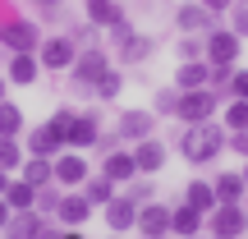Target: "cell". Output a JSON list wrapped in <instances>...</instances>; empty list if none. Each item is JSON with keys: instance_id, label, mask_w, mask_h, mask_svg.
Masks as SVG:
<instances>
[{"instance_id": "8", "label": "cell", "mask_w": 248, "mask_h": 239, "mask_svg": "<svg viewBox=\"0 0 248 239\" xmlns=\"http://www.w3.org/2000/svg\"><path fill=\"white\" fill-rule=\"evenodd\" d=\"M152 133H156V111H120V124H115L120 143H142Z\"/></svg>"}, {"instance_id": "47", "label": "cell", "mask_w": 248, "mask_h": 239, "mask_svg": "<svg viewBox=\"0 0 248 239\" xmlns=\"http://www.w3.org/2000/svg\"><path fill=\"white\" fill-rule=\"evenodd\" d=\"M110 239H124V235H110Z\"/></svg>"}, {"instance_id": "37", "label": "cell", "mask_w": 248, "mask_h": 239, "mask_svg": "<svg viewBox=\"0 0 248 239\" xmlns=\"http://www.w3.org/2000/svg\"><path fill=\"white\" fill-rule=\"evenodd\" d=\"M152 106H156V115H175V106H179V88H161Z\"/></svg>"}, {"instance_id": "32", "label": "cell", "mask_w": 248, "mask_h": 239, "mask_svg": "<svg viewBox=\"0 0 248 239\" xmlns=\"http://www.w3.org/2000/svg\"><path fill=\"white\" fill-rule=\"evenodd\" d=\"M234 129H248V101H230L225 106V133H234Z\"/></svg>"}, {"instance_id": "21", "label": "cell", "mask_w": 248, "mask_h": 239, "mask_svg": "<svg viewBox=\"0 0 248 239\" xmlns=\"http://www.w3.org/2000/svg\"><path fill=\"white\" fill-rule=\"evenodd\" d=\"M18 179H28L32 189L55 184V161H51V157H28L23 166H18Z\"/></svg>"}, {"instance_id": "35", "label": "cell", "mask_w": 248, "mask_h": 239, "mask_svg": "<svg viewBox=\"0 0 248 239\" xmlns=\"http://www.w3.org/2000/svg\"><path fill=\"white\" fill-rule=\"evenodd\" d=\"M230 32L248 37V0H234L230 5Z\"/></svg>"}, {"instance_id": "6", "label": "cell", "mask_w": 248, "mask_h": 239, "mask_svg": "<svg viewBox=\"0 0 248 239\" xmlns=\"http://www.w3.org/2000/svg\"><path fill=\"white\" fill-rule=\"evenodd\" d=\"M0 46L5 51H37L42 46V28L28 18H5L0 23Z\"/></svg>"}, {"instance_id": "44", "label": "cell", "mask_w": 248, "mask_h": 239, "mask_svg": "<svg viewBox=\"0 0 248 239\" xmlns=\"http://www.w3.org/2000/svg\"><path fill=\"white\" fill-rule=\"evenodd\" d=\"M5 88H9V83H5V79H0V101H5Z\"/></svg>"}, {"instance_id": "33", "label": "cell", "mask_w": 248, "mask_h": 239, "mask_svg": "<svg viewBox=\"0 0 248 239\" xmlns=\"http://www.w3.org/2000/svg\"><path fill=\"white\" fill-rule=\"evenodd\" d=\"M179 60H207V42L202 37H179Z\"/></svg>"}, {"instance_id": "11", "label": "cell", "mask_w": 248, "mask_h": 239, "mask_svg": "<svg viewBox=\"0 0 248 239\" xmlns=\"http://www.w3.org/2000/svg\"><path fill=\"white\" fill-rule=\"evenodd\" d=\"M51 161H55V184L74 189V184H83V179H88V157H83V152L64 147L60 157H51Z\"/></svg>"}, {"instance_id": "19", "label": "cell", "mask_w": 248, "mask_h": 239, "mask_svg": "<svg viewBox=\"0 0 248 239\" xmlns=\"http://www.w3.org/2000/svg\"><path fill=\"white\" fill-rule=\"evenodd\" d=\"M207 79H212V64H207V60H179V69H175V88L179 92L207 88Z\"/></svg>"}, {"instance_id": "23", "label": "cell", "mask_w": 248, "mask_h": 239, "mask_svg": "<svg viewBox=\"0 0 248 239\" xmlns=\"http://www.w3.org/2000/svg\"><path fill=\"white\" fill-rule=\"evenodd\" d=\"M37 230H42V212H14L5 225V239H37Z\"/></svg>"}, {"instance_id": "42", "label": "cell", "mask_w": 248, "mask_h": 239, "mask_svg": "<svg viewBox=\"0 0 248 239\" xmlns=\"http://www.w3.org/2000/svg\"><path fill=\"white\" fill-rule=\"evenodd\" d=\"M5 189H9V175H5V170H0V198H5Z\"/></svg>"}, {"instance_id": "15", "label": "cell", "mask_w": 248, "mask_h": 239, "mask_svg": "<svg viewBox=\"0 0 248 239\" xmlns=\"http://www.w3.org/2000/svg\"><path fill=\"white\" fill-rule=\"evenodd\" d=\"M101 175H106L110 184H129V179H138L133 152H124V147H110V152H106V161H101Z\"/></svg>"}, {"instance_id": "39", "label": "cell", "mask_w": 248, "mask_h": 239, "mask_svg": "<svg viewBox=\"0 0 248 239\" xmlns=\"http://www.w3.org/2000/svg\"><path fill=\"white\" fill-rule=\"evenodd\" d=\"M37 239H64V225H51V221L42 216V230H37Z\"/></svg>"}, {"instance_id": "22", "label": "cell", "mask_w": 248, "mask_h": 239, "mask_svg": "<svg viewBox=\"0 0 248 239\" xmlns=\"http://www.w3.org/2000/svg\"><path fill=\"white\" fill-rule=\"evenodd\" d=\"M83 14H88L92 28H110L124 18V9H120V0H83Z\"/></svg>"}, {"instance_id": "40", "label": "cell", "mask_w": 248, "mask_h": 239, "mask_svg": "<svg viewBox=\"0 0 248 239\" xmlns=\"http://www.w3.org/2000/svg\"><path fill=\"white\" fill-rule=\"evenodd\" d=\"M198 5H207V9H212V14H225V9H230L234 0H198Z\"/></svg>"}, {"instance_id": "34", "label": "cell", "mask_w": 248, "mask_h": 239, "mask_svg": "<svg viewBox=\"0 0 248 239\" xmlns=\"http://www.w3.org/2000/svg\"><path fill=\"white\" fill-rule=\"evenodd\" d=\"M225 101H248V69L230 74V88H225Z\"/></svg>"}, {"instance_id": "14", "label": "cell", "mask_w": 248, "mask_h": 239, "mask_svg": "<svg viewBox=\"0 0 248 239\" xmlns=\"http://www.w3.org/2000/svg\"><path fill=\"white\" fill-rule=\"evenodd\" d=\"M110 46L120 51V64H138V60H147V55L156 51V37H147V32H129V37H115Z\"/></svg>"}, {"instance_id": "7", "label": "cell", "mask_w": 248, "mask_h": 239, "mask_svg": "<svg viewBox=\"0 0 248 239\" xmlns=\"http://www.w3.org/2000/svg\"><path fill=\"white\" fill-rule=\"evenodd\" d=\"M37 60H42V69H74L78 42H74V37H46V42L37 46Z\"/></svg>"}, {"instance_id": "10", "label": "cell", "mask_w": 248, "mask_h": 239, "mask_svg": "<svg viewBox=\"0 0 248 239\" xmlns=\"http://www.w3.org/2000/svg\"><path fill=\"white\" fill-rule=\"evenodd\" d=\"M142 239H170V207L161 203H142L138 207V225H133Z\"/></svg>"}, {"instance_id": "31", "label": "cell", "mask_w": 248, "mask_h": 239, "mask_svg": "<svg viewBox=\"0 0 248 239\" xmlns=\"http://www.w3.org/2000/svg\"><path fill=\"white\" fill-rule=\"evenodd\" d=\"M124 198L142 207V203H152V198H156V189H152V179H142V175H138V179H129V189H124Z\"/></svg>"}, {"instance_id": "16", "label": "cell", "mask_w": 248, "mask_h": 239, "mask_svg": "<svg viewBox=\"0 0 248 239\" xmlns=\"http://www.w3.org/2000/svg\"><path fill=\"white\" fill-rule=\"evenodd\" d=\"M97 138H101V120L92 115V111H88V115H74V120H69V147H74V152L97 147Z\"/></svg>"}, {"instance_id": "12", "label": "cell", "mask_w": 248, "mask_h": 239, "mask_svg": "<svg viewBox=\"0 0 248 239\" xmlns=\"http://www.w3.org/2000/svg\"><path fill=\"white\" fill-rule=\"evenodd\" d=\"M55 221H60L64 230H83V225L92 221V203L83 193H64L60 207H55Z\"/></svg>"}, {"instance_id": "13", "label": "cell", "mask_w": 248, "mask_h": 239, "mask_svg": "<svg viewBox=\"0 0 248 239\" xmlns=\"http://www.w3.org/2000/svg\"><path fill=\"white\" fill-rule=\"evenodd\" d=\"M101 212H106L110 235H124V230H133V225H138V203H129L124 193H115L106 207H101Z\"/></svg>"}, {"instance_id": "4", "label": "cell", "mask_w": 248, "mask_h": 239, "mask_svg": "<svg viewBox=\"0 0 248 239\" xmlns=\"http://www.w3.org/2000/svg\"><path fill=\"white\" fill-rule=\"evenodd\" d=\"M216 106H225V101L216 97L212 88H193V92H179L175 115L184 120V124H202V120H212V115H216Z\"/></svg>"}, {"instance_id": "28", "label": "cell", "mask_w": 248, "mask_h": 239, "mask_svg": "<svg viewBox=\"0 0 248 239\" xmlns=\"http://www.w3.org/2000/svg\"><path fill=\"white\" fill-rule=\"evenodd\" d=\"M23 133V111L14 101H0V138H18Z\"/></svg>"}, {"instance_id": "1", "label": "cell", "mask_w": 248, "mask_h": 239, "mask_svg": "<svg viewBox=\"0 0 248 239\" xmlns=\"http://www.w3.org/2000/svg\"><path fill=\"white\" fill-rule=\"evenodd\" d=\"M221 152H225V124H216V120L184 124V133H179V157H184L188 166H212Z\"/></svg>"}, {"instance_id": "9", "label": "cell", "mask_w": 248, "mask_h": 239, "mask_svg": "<svg viewBox=\"0 0 248 239\" xmlns=\"http://www.w3.org/2000/svg\"><path fill=\"white\" fill-rule=\"evenodd\" d=\"M202 42H207V64H234L239 51H244L239 32H230V28H216V32H207Z\"/></svg>"}, {"instance_id": "45", "label": "cell", "mask_w": 248, "mask_h": 239, "mask_svg": "<svg viewBox=\"0 0 248 239\" xmlns=\"http://www.w3.org/2000/svg\"><path fill=\"white\" fill-rule=\"evenodd\" d=\"M32 5H55V0H32Z\"/></svg>"}, {"instance_id": "17", "label": "cell", "mask_w": 248, "mask_h": 239, "mask_svg": "<svg viewBox=\"0 0 248 239\" xmlns=\"http://www.w3.org/2000/svg\"><path fill=\"white\" fill-rule=\"evenodd\" d=\"M133 166H138V175H156L161 166H166V147L156 143V133L152 138H142V143H133Z\"/></svg>"}, {"instance_id": "41", "label": "cell", "mask_w": 248, "mask_h": 239, "mask_svg": "<svg viewBox=\"0 0 248 239\" xmlns=\"http://www.w3.org/2000/svg\"><path fill=\"white\" fill-rule=\"evenodd\" d=\"M9 216H14V212H9V203H5V198H0V230H5V225H9Z\"/></svg>"}, {"instance_id": "24", "label": "cell", "mask_w": 248, "mask_h": 239, "mask_svg": "<svg viewBox=\"0 0 248 239\" xmlns=\"http://www.w3.org/2000/svg\"><path fill=\"white\" fill-rule=\"evenodd\" d=\"M184 203L193 207V212L212 216V212H216V193H212V179H193V184L184 189Z\"/></svg>"}, {"instance_id": "46", "label": "cell", "mask_w": 248, "mask_h": 239, "mask_svg": "<svg viewBox=\"0 0 248 239\" xmlns=\"http://www.w3.org/2000/svg\"><path fill=\"white\" fill-rule=\"evenodd\" d=\"M244 184H248V170H244Z\"/></svg>"}, {"instance_id": "18", "label": "cell", "mask_w": 248, "mask_h": 239, "mask_svg": "<svg viewBox=\"0 0 248 239\" xmlns=\"http://www.w3.org/2000/svg\"><path fill=\"white\" fill-rule=\"evenodd\" d=\"M202 225H207V216L193 212L188 203L170 207V235H179V239H198V235H202Z\"/></svg>"}, {"instance_id": "30", "label": "cell", "mask_w": 248, "mask_h": 239, "mask_svg": "<svg viewBox=\"0 0 248 239\" xmlns=\"http://www.w3.org/2000/svg\"><path fill=\"white\" fill-rule=\"evenodd\" d=\"M18 166H23V147H18L14 138H0V170L9 175V170H18Z\"/></svg>"}, {"instance_id": "29", "label": "cell", "mask_w": 248, "mask_h": 239, "mask_svg": "<svg viewBox=\"0 0 248 239\" xmlns=\"http://www.w3.org/2000/svg\"><path fill=\"white\" fill-rule=\"evenodd\" d=\"M92 92H97L101 101H115L120 92H124V74H120V69H106V74L97 79V88H92Z\"/></svg>"}, {"instance_id": "36", "label": "cell", "mask_w": 248, "mask_h": 239, "mask_svg": "<svg viewBox=\"0 0 248 239\" xmlns=\"http://www.w3.org/2000/svg\"><path fill=\"white\" fill-rule=\"evenodd\" d=\"M60 198H64V193H60V189H51V184H46V189H37V212H42V216L51 212V216H55V207H60Z\"/></svg>"}, {"instance_id": "27", "label": "cell", "mask_w": 248, "mask_h": 239, "mask_svg": "<svg viewBox=\"0 0 248 239\" xmlns=\"http://www.w3.org/2000/svg\"><path fill=\"white\" fill-rule=\"evenodd\" d=\"M83 198H88V203H92V207H106V203H110V198H115V184H110V179H106V175H97V179H92V175H88V179H83Z\"/></svg>"}, {"instance_id": "43", "label": "cell", "mask_w": 248, "mask_h": 239, "mask_svg": "<svg viewBox=\"0 0 248 239\" xmlns=\"http://www.w3.org/2000/svg\"><path fill=\"white\" fill-rule=\"evenodd\" d=\"M64 239H88V235H83V230H64Z\"/></svg>"}, {"instance_id": "38", "label": "cell", "mask_w": 248, "mask_h": 239, "mask_svg": "<svg viewBox=\"0 0 248 239\" xmlns=\"http://www.w3.org/2000/svg\"><path fill=\"white\" fill-rule=\"evenodd\" d=\"M225 147H234L239 157H248V129H234V133H225Z\"/></svg>"}, {"instance_id": "2", "label": "cell", "mask_w": 248, "mask_h": 239, "mask_svg": "<svg viewBox=\"0 0 248 239\" xmlns=\"http://www.w3.org/2000/svg\"><path fill=\"white\" fill-rule=\"evenodd\" d=\"M110 69V55L101 51V46H88V51H78V60H74V69H69V83H74V92H83L88 97L92 88H97V79Z\"/></svg>"}, {"instance_id": "25", "label": "cell", "mask_w": 248, "mask_h": 239, "mask_svg": "<svg viewBox=\"0 0 248 239\" xmlns=\"http://www.w3.org/2000/svg\"><path fill=\"white\" fill-rule=\"evenodd\" d=\"M5 203H9V212H32V207H37V189L28 184V179H9Z\"/></svg>"}, {"instance_id": "26", "label": "cell", "mask_w": 248, "mask_h": 239, "mask_svg": "<svg viewBox=\"0 0 248 239\" xmlns=\"http://www.w3.org/2000/svg\"><path fill=\"white\" fill-rule=\"evenodd\" d=\"M212 193H216V203H239V198L248 193V184H244V175H216Z\"/></svg>"}, {"instance_id": "3", "label": "cell", "mask_w": 248, "mask_h": 239, "mask_svg": "<svg viewBox=\"0 0 248 239\" xmlns=\"http://www.w3.org/2000/svg\"><path fill=\"white\" fill-rule=\"evenodd\" d=\"M207 230H212V239H244L248 235V207L216 203V212L207 216Z\"/></svg>"}, {"instance_id": "20", "label": "cell", "mask_w": 248, "mask_h": 239, "mask_svg": "<svg viewBox=\"0 0 248 239\" xmlns=\"http://www.w3.org/2000/svg\"><path fill=\"white\" fill-rule=\"evenodd\" d=\"M37 74H42V60H37V51H14V60H9V83L28 88V83H37Z\"/></svg>"}, {"instance_id": "5", "label": "cell", "mask_w": 248, "mask_h": 239, "mask_svg": "<svg viewBox=\"0 0 248 239\" xmlns=\"http://www.w3.org/2000/svg\"><path fill=\"white\" fill-rule=\"evenodd\" d=\"M216 18H221V14H212V9L198 5V0H184V5L175 9V28H179L184 37H207V32H216V28H221Z\"/></svg>"}]
</instances>
